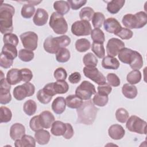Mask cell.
<instances>
[{"mask_svg":"<svg viewBox=\"0 0 147 147\" xmlns=\"http://www.w3.org/2000/svg\"><path fill=\"white\" fill-rule=\"evenodd\" d=\"M14 7L8 3H2L0 7V30L2 34L11 33L13 30V17Z\"/></svg>","mask_w":147,"mask_h":147,"instance_id":"1","label":"cell"},{"mask_svg":"<svg viewBox=\"0 0 147 147\" xmlns=\"http://www.w3.org/2000/svg\"><path fill=\"white\" fill-rule=\"evenodd\" d=\"M78 122L85 125H91L95 121L98 109L91 100L83 102L80 107L77 109Z\"/></svg>","mask_w":147,"mask_h":147,"instance_id":"2","label":"cell"},{"mask_svg":"<svg viewBox=\"0 0 147 147\" xmlns=\"http://www.w3.org/2000/svg\"><path fill=\"white\" fill-rule=\"evenodd\" d=\"M71 43V38L67 35L53 37L51 36L44 40L43 47L46 52L51 54H56L62 48H65Z\"/></svg>","mask_w":147,"mask_h":147,"instance_id":"3","label":"cell"},{"mask_svg":"<svg viewBox=\"0 0 147 147\" xmlns=\"http://www.w3.org/2000/svg\"><path fill=\"white\" fill-rule=\"evenodd\" d=\"M122 22L127 29H141L147 23L146 13L141 11L135 14H126L123 17Z\"/></svg>","mask_w":147,"mask_h":147,"instance_id":"4","label":"cell"},{"mask_svg":"<svg viewBox=\"0 0 147 147\" xmlns=\"http://www.w3.org/2000/svg\"><path fill=\"white\" fill-rule=\"evenodd\" d=\"M50 27L57 34H64L68 30V24L63 16L53 12L49 22Z\"/></svg>","mask_w":147,"mask_h":147,"instance_id":"5","label":"cell"},{"mask_svg":"<svg viewBox=\"0 0 147 147\" xmlns=\"http://www.w3.org/2000/svg\"><path fill=\"white\" fill-rule=\"evenodd\" d=\"M146 125L147 123L144 120L136 115H132L127 119L126 127L130 131L140 134H146Z\"/></svg>","mask_w":147,"mask_h":147,"instance_id":"6","label":"cell"},{"mask_svg":"<svg viewBox=\"0 0 147 147\" xmlns=\"http://www.w3.org/2000/svg\"><path fill=\"white\" fill-rule=\"evenodd\" d=\"M35 92L34 86L29 82L16 87L13 92L14 98L17 100H22L26 97L33 95Z\"/></svg>","mask_w":147,"mask_h":147,"instance_id":"7","label":"cell"},{"mask_svg":"<svg viewBox=\"0 0 147 147\" xmlns=\"http://www.w3.org/2000/svg\"><path fill=\"white\" fill-rule=\"evenodd\" d=\"M96 93L94 84L88 81L84 80L76 88L75 95L82 100H89L92 95Z\"/></svg>","mask_w":147,"mask_h":147,"instance_id":"8","label":"cell"},{"mask_svg":"<svg viewBox=\"0 0 147 147\" xmlns=\"http://www.w3.org/2000/svg\"><path fill=\"white\" fill-rule=\"evenodd\" d=\"M20 37L22 44L25 49L33 51L37 48L38 36L35 32H26L21 34Z\"/></svg>","mask_w":147,"mask_h":147,"instance_id":"9","label":"cell"},{"mask_svg":"<svg viewBox=\"0 0 147 147\" xmlns=\"http://www.w3.org/2000/svg\"><path fill=\"white\" fill-rule=\"evenodd\" d=\"M91 31L92 28L90 23L85 20L76 21L71 26V32L76 36L90 35Z\"/></svg>","mask_w":147,"mask_h":147,"instance_id":"10","label":"cell"},{"mask_svg":"<svg viewBox=\"0 0 147 147\" xmlns=\"http://www.w3.org/2000/svg\"><path fill=\"white\" fill-rule=\"evenodd\" d=\"M83 73L86 77L91 79L98 85H102L106 83V78L96 67H84Z\"/></svg>","mask_w":147,"mask_h":147,"instance_id":"11","label":"cell"},{"mask_svg":"<svg viewBox=\"0 0 147 147\" xmlns=\"http://www.w3.org/2000/svg\"><path fill=\"white\" fill-rule=\"evenodd\" d=\"M125 48V43L117 38L109 40L106 45V52L108 56H116L122 48Z\"/></svg>","mask_w":147,"mask_h":147,"instance_id":"12","label":"cell"},{"mask_svg":"<svg viewBox=\"0 0 147 147\" xmlns=\"http://www.w3.org/2000/svg\"><path fill=\"white\" fill-rule=\"evenodd\" d=\"M103 26L106 32L110 33H114V34L122 28L118 21L113 17L107 18L103 22Z\"/></svg>","mask_w":147,"mask_h":147,"instance_id":"13","label":"cell"},{"mask_svg":"<svg viewBox=\"0 0 147 147\" xmlns=\"http://www.w3.org/2000/svg\"><path fill=\"white\" fill-rule=\"evenodd\" d=\"M48 20V12L42 8H38L33 18V23L38 26H43L47 23Z\"/></svg>","mask_w":147,"mask_h":147,"instance_id":"14","label":"cell"},{"mask_svg":"<svg viewBox=\"0 0 147 147\" xmlns=\"http://www.w3.org/2000/svg\"><path fill=\"white\" fill-rule=\"evenodd\" d=\"M39 119L42 128L49 129L55 120L54 115L49 111H44L39 114Z\"/></svg>","mask_w":147,"mask_h":147,"instance_id":"15","label":"cell"},{"mask_svg":"<svg viewBox=\"0 0 147 147\" xmlns=\"http://www.w3.org/2000/svg\"><path fill=\"white\" fill-rule=\"evenodd\" d=\"M25 134V126L20 123H15L11 125L10 129V137L13 140L20 139Z\"/></svg>","mask_w":147,"mask_h":147,"instance_id":"16","label":"cell"},{"mask_svg":"<svg viewBox=\"0 0 147 147\" xmlns=\"http://www.w3.org/2000/svg\"><path fill=\"white\" fill-rule=\"evenodd\" d=\"M108 133L110 138L115 140H118L124 137L125 130L121 125L114 124L110 126L108 130Z\"/></svg>","mask_w":147,"mask_h":147,"instance_id":"17","label":"cell"},{"mask_svg":"<svg viewBox=\"0 0 147 147\" xmlns=\"http://www.w3.org/2000/svg\"><path fill=\"white\" fill-rule=\"evenodd\" d=\"M51 106L52 109L55 113L56 114H61L65 110V99L62 96H58L53 100Z\"/></svg>","mask_w":147,"mask_h":147,"instance_id":"18","label":"cell"},{"mask_svg":"<svg viewBox=\"0 0 147 147\" xmlns=\"http://www.w3.org/2000/svg\"><path fill=\"white\" fill-rule=\"evenodd\" d=\"M6 79L10 85H15L22 81L20 69L13 68L7 71Z\"/></svg>","mask_w":147,"mask_h":147,"instance_id":"19","label":"cell"},{"mask_svg":"<svg viewBox=\"0 0 147 147\" xmlns=\"http://www.w3.org/2000/svg\"><path fill=\"white\" fill-rule=\"evenodd\" d=\"M36 140L29 135L25 134L20 139L15 141L14 145L16 147H25V146H36Z\"/></svg>","mask_w":147,"mask_h":147,"instance_id":"20","label":"cell"},{"mask_svg":"<svg viewBox=\"0 0 147 147\" xmlns=\"http://www.w3.org/2000/svg\"><path fill=\"white\" fill-rule=\"evenodd\" d=\"M119 61L115 57L107 56L102 61V66L107 69H117L119 67Z\"/></svg>","mask_w":147,"mask_h":147,"instance_id":"21","label":"cell"},{"mask_svg":"<svg viewBox=\"0 0 147 147\" xmlns=\"http://www.w3.org/2000/svg\"><path fill=\"white\" fill-rule=\"evenodd\" d=\"M66 124L60 121H55L51 126V132L55 136H63L66 131Z\"/></svg>","mask_w":147,"mask_h":147,"instance_id":"22","label":"cell"},{"mask_svg":"<svg viewBox=\"0 0 147 147\" xmlns=\"http://www.w3.org/2000/svg\"><path fill=\"white\" fill-rule=\"evenodd\" d=\"M34 138L36 142L41 145L47 144L51 138L50 133L48 131L44 129H40L36 131Z\"/></svg>","mask_w":147,"mask_h":147,"instance_id":"23","label":"cell"},{"mask_svg":"<svg viewBox=\"0 0 147 147\" xmlns=\"http://www.w3.org/2000/svg\"><path fill=\"white\" fill-rule=\"evenodd\" d=\"M122 92L124 96L128 99H134L137 95V87L129 83L124 84L122 88Z\"/></svg>","mask_w":147,"mask_h":147,"instance_id":"24","label":"cell"},{"mask_svg":"<svg viewBox=\"0 0 147 147\" xmlns=\"http://www.w3.org/2000/svg\"><path fill=\"white\" fill-rule=\"evenodd\" d=\"M125 3V0H113L109 1L107 5V10L110 14H117L124 6Z\"/></svg>","mask_w":147,"mask_h":147,"instance_id":"25","label":"cell"},{"mask_svg":"<svg viewBox=\"0 0 147 147\" xmlns=\"http://www.w3.org/2000/svg\"><path fill=\"white\" fill-rule=\"evenodd\" d=\"M67 106L71 109H79L83 105V102L82 99L76 95H69L65 98Z\"/></svg>","mask_w":147,"mask_h":147,"instance_id":"26","label":"cell"},{"mask_svg":"<svg viewBox=\"0 0 147 147\" xmlns=\"http://www.w3.org/2000/svg\"><path fill=\"white\" fill-rule=\"evenodd\" d=\"M133 52L134 51L131 49L127 48H123L121 49V51L118 53V59L123 63L129 64L131 60Z\"/></svg>","mask_w":147,"mask_h":147,"instance_id":"27","label":"cell"},{"mask_svg":"<svg viewBox=\"0 0 147 147\" xmlns=\"http://www.w3.org/2000/svg\"><path fill=\"white\" fill-rule=\"evenodd\" d=\"M53 8L57 13L63 16L69 11L70 6L67 1H57L53 3Z\"/></svg>","mask_w":147,"mask_h":147,"instance_id":"28","label":"cell"},{"mask_svg":"<svg viewBox=\"0 0 147 147\" xmlns=\"http://www.w3.org/2000/svg\"><path fill=\"white\" fill-rule=\"evenodd\" d=\"M143 63V59L141 55L139 52L134 51L131 60L129 64L130 67L133 69L139 70L142 67Z\"/></svg>","mask_w":147,"mask_h":147,"instance_id":"29","label":"cell"},{"mask_svg":"<svg viewBox=\"0 0 147 147\" xmlns=\"http://www.w3.org/2000/svg\"><path fill=\"white\" fill-rule=\"evenodd\" d=\"M1 52L12 60H14L15 58H16L18 55V52L16 47L9 44H4L2 47Z\"/></svg>","mask_w":147,"mask_h":147,"instance_id":"30","label":"cell"},{"mask_svg":"<svg viewBox=\"0 0 147 147\" xmlns=\"http://www.w3.org/2000/svg\"><path fill=\"white\" fill-rule=\"evenodd\" d=\"M53 86L56 94H65L69 90V86L65 80H57L56 82H53Z\"/></svg>","mask_w":147,"mask_h":147,"instance_id":"31","label":"cell"},{"mask_svg":"<svg viewBox=\"0 0 147 147\" xmlns=\"http://www.w3.org/2000/svg\"><path fill=\"white\" fill-rule=\"evenodd\" d=\"M55 55L56 59L59 63H66L71 57L70 52L65 48H60Z\"/></svg>","mask_w":147,"mask_h":147,"instance_id":"32","label":"cell"},{"mask_svg":"<svg viewBox=\"0 0 147 147\" xmlns=\"http://www.w3.org/2000/svg\"><path fill=\"white\" fill-rule=\"evenodd\" d=\"M141 73L139 70L133 69L127 75L126 80L129 84L134 85L138 83L141 81Z\"/></svg>","mask_w":147,"mask_h":147,"instance_id":"33","label":"cell"},{"mask_svg":"<svg viewBox=\"0 0 147 147\" xmlns=\"http://www.w3.org/2000/svg\"><path fill=\"white\" fill-rule=\"evenodd\" d=\"M91 37L94 42L103 44L105 41V34L99 28H95L91 32Z\"/></svg>","mask_w":147,"mask_h":147,"instance_id":"34","label":"cell"},{"mask_svg":"<svg viewBox=\"0 0 147 147\" xmlns=\"http://www.w3.org/2000/svg\"><path fill=\"white\" fill-rule=\"evenodd\" d=\"M37 110V104L32 99L26 100L23 106V110L24 113L29 116L34 115Z\"/></svg>","mask_w":147,"mask_h":147,"instance_id":"35","label":"cell"},{"mask_svg":"<svg viewBox=\"0 0 147 147\" xmlns=\"http://www.w3.org/2000/svg\"><path fill=\"white\" fill-rule=\"evenodd\" d=\"M83 61L85 66L88 67H96L98 63L96 56L91 52L87 53L84 56Z\"/></svg>","mask_w":147,"mask_h":147,"instance_id":"36","label":"cell"},{"mask_svg":"<svg viewBox=\"0 0 147 147\" xmlns=\"http://www.w3.org/2000/svg\"><path fill=\"white\" fill-rule=\"evenodd\" d=\"M90 42L84 38L78 39L75 42V48L79 52H86L90 48Z\"/></svg>","mask_w":147,"mask_h":147,"instance_id":"37","label":"cell"},{"mask_svg":"<svg viewBox=\"0 0 147 147\" xmlns=\"http://www.w3.org/2000/svg\"><path fill=\"white\" fill-rule=\"evenodd\" d=\"M35 12V7L30 4H24L21 10V16L26 19L30 18Z\"/></svg>","mask_w":147,"mask_h":147,"instance_id":"38","label":"cell"},{"mask_svg":"<svg viewBox=\"0 0 147 147\" xmlns=\"http://www.w3.org/2000/svg\"><path fill=\"white\" fill-rule=\"evenodd\" d=\"M12 113L7 107L1 106L0 107V120L1 123H7L11 121Z\"/></svg>","mask_w":147,"mask_h":147,"instance_id":"39","label":"cell"},{"mask_svg":"<svg viewBox=\"0 0 147 147\" xmlns=\"http://www.w3.org/2000/svg\"><path fill=\"white\" fill-rule=\"evenodd\" d=\"M94 10L90 7H85L81 9L79 12V17L81 20L90 21L92 20L94 14Z\"/></svg>","mask_w":147,"mask_h":147,"instance_id":"40","label":"cell"},{"mask_svg":"<svg viewBox=\"0 0 147 147\" xmlns=\"http://www.w3.org/2000/svg\"><path fill=\"white\" fill-rule=\"evenodd\" d=\"M34 57V53L32 51L26 49H21L18 52L19 59L24 61L29 62L33 59Z\"/></svg>","mask_w":147,"mask_h":147,"instance_id":"41","label":"cell"},{"mask_svg":"<svg viewBox=\"0 0 147 147\" xmlns=\"http://www.w3.org/2000/svg\"><path fill=\"white\" fill-rule=\"evenodd\" d=\"M109 101V97L107 95H101L98 92L96 93L93 97V103L99 107H103L107 105Z\"/></svg>","mask_w":147,"mask_h":147,"instance_id":"42","label":"cell"},{"mask_svg":"<svg viewBox=\"0 0 147 147\" xmlns=\"http://www.w3.org/2000/svg\"><path fill=\"white\" fill-rule=\"evenodd\" d=\"M105 21V17L104 14L100 12H95L92 18V25L95 28H100L104 21Z\"/></svg>","mask_w":147,"mask_h":147,"instance_id":"43","label":"cell"},{"mask_svg":"<svg viewBox=\"0 0 147 147\" xmlns=\"http://www.w3.org/2000/svg\"><path fill=\"white\" fill-rule=\"evenodd\" d=\"M91 50L95 55L99 59L104 57L105 55V49L103 44L94 42L92 44Z\"/></svg>","mask_w":147,"mask_h":147,"instance_id":"44","label":"cell"},{"mask_svg":"<svg viewBox=\"0 0 147 147\" xmlns=\"http://www.w3.org/2000/svg\"><path fill=\"white\" fill-rule=\"evenodd\" d=\"M129 114L124 108H118L115 112V118L117 120L121 123H125L129 118Z\"/></svg>","mask_w":147,"mask_h":147,"instance_id":"45","label":"cell"},{"mask_svg":"<svg viewBox=\"0 0 147 147\" xmlns=\"http://www.w3.org/2000/svg\"><path fill=\"white\" fill-rule=\"evenodd\" d=\"M3 41L4 44H9L16 47L17 46L19 41L17 36L12 33L5 34L3 37Z\"/></svg>","mask_w":147,"mask_h":147,"instance_id":"46","label":"cell"},{"mask_svg":"<svg viewBox=\"0 0 147 147\" xmlns=\"http://www.w3.org/2000/svg\"><path fill=\"white\" fill-rule=\"evenodd\" d=\"M36 96H37L38 100L40 103L44 104V105L49 103L51 102V100H52V97H53V96L47 94L43 90V89H40V90L38 91Z\"/></svg>","mask_w":147,"mask_h":147,"instance_id":"47","label":"cell"},{"mask_svg":"<svg viewBox=\"0 0 147 147\" xmlns=\"http://www.w3.org/2000/svg\"><path fill=\"white\" fill-rule=\"evenodd\" d=\"M115 35L119 37L122 40H129L133 37V33L130 29L125 28H121V29L115 34Z\"/></svg>","mask_w":147,"mask_h":147,"instance_id":"48","label":"cell"},{"mask_svg":"<svg viewBox=\"0 0 147 147\" xmlns=\"http://www.w3.org/2000/svg\"><path fill=\"white\" fill-rule=\"evenodd\" d=\"M106 80L108 84L113 87H118L120 85L121 81L119 77L114 73H109L107 74Z\"/></svg>","mask_w":147,"mask_h":147,"instance_id":"49","label":"cell"},{"mask_svg":"<svg viewBox=\"0 0 147 147\" xmlns=\"http://www.w3.org/2000/svg\"><path fill=\"white\" fill-rule=\"evenodd\" d=\"M13 64V60L10 59L7 56L1 53L0 55V66L3 68H9Z\"/></svg>","mask_w":147,"mask_h":147,"instance_id":"50","label":"cell"},{"mask_svg":"<svg viewBox=\"0 0 147 147\" xmlns=\"http://www.w3.org/2000/svg\"><path fill=\"white\" fill-rule=\"evenodd\" d=\"M29 126L31 130L34 131H36L42 129L40 122L39 115L34 116L30 119L29 122Z\"/></svg>","mask_w":147,"mask_h":147,"instance_id":"51","label":"cell"},{"mask_svg":"<svg viewBox=\"0 0 147 147\" xmlns=\"http://www.w3.org/2000/svg\"><path fill=\"white\" fill-rule=\"evenodd\" d=\"M53 76L57 80H65L67 77V73L64 68L59 67L54 71Z\"/></svg>","mask_w":147,"mask_h":147,"instance_id":"52","label":"cell"},{"mask_svg":"<svg viewBox=\"0 0 147 147\" xmlns=\"http://www.w3.org/2000/svg\"><path fill=\"white\" fill-rule=\"evenodd\" d=\"M22 81L25 83L29 82L33 78V74L28 68H22L20 69Z\"/></svg>","mask_w":147,"mask_h":147,"instance_id":"53","label":"cell"},{"mask_svg":"<svg viewBox=\"0 0 147 147\" xmlns=\"http://www.w3.org/2000/svg\"><path fill=\"white\" fill-rule=\"evenodd\" d=\"M112 91V88L108 83H105L103 84L99 85L98 87V92L101 95H109Z\"/></svg>","mask_w":147,"mask_h":147,"instance_id":"54","label":"cell"},{"mask_svg":"<svg viewBox=\"0 0 147 147\" xmlns=\"http://www.w3.org/2000/svg\"><path fill=\"white\" fill-rule=\"evenodd\" d=\"M67 2L71 9L74 10H78L87 3V1L86 0H68Z\"/></svg>","mask_w":147,"mask_h":147,"instance_id":"55","label":"cell"},{"mask_svg":"<svg viewBox=\"0 0 147 147\" xmlns=\"http://www.w3.org/2000/svg\"><path fill=\"white\" fill-rule=\"evenodd\" d=\"M81 80V75L78 72H75L72 73L68 78V80L72 84H76L79 83Z\"/></svg>","mask_w":147,"mask_h":147,"instance_id":"56","label":"cell"},{"mask_svg":"<svg viewBox=\"0 0 147 147\" xmlns=\"http://www.w3.org/2000/svg\"><path fill=\"white\" fill-rule=\"evenodd\" d=\"M66 126H67V129L66 131L64 133V134L63 136V137L65 139H70L71 138L74 134V129L72 126V125L69 123H66Z\"/></svg>","mask_w":147,"mask_h":147,"instance_id":"57","label":"cell"},{"mask_svg":"<svg viewBox=\"0 0 147 147\" xmlns=\"http://www.w3.org/2000/svg\"><path fill=\"white\" fill-rule=\"evenodd\" d=\"M11 100V95L10 92L0 94V103L2 105L9 103Z\"/></svg>","mask_w":147,"mask_h":147,"instance_id":"58","label":"cell"},{"mask_svg":"<svg viewBox=\"0 0 147 147\" xmlns=\"http://www.w3.org/2000/svg\"><path fill=\"white\" fill-rule=\"evenodd\" d=\"M53 82H52V83H48L46 85L44 86V88H42L43 90L48 95L53 96L55 95H56V92H55L54 91V89H53Z\"/></svg>","mask_w":147,"mask_h":147,"instance_id":"59","label":"cell"},{"mask_svg":"<svg viewBox=\"0 0 147 147\" xmlns=\"http://www.w3.org/2000/svg\"><path fill=\"white\" fill-rule=\"evenodd\" d=\"M42 1H27L28 4H30L32 5H37L39 4L40 2H41Z\"/></svg>","mask_w":147,"mask_h":147,"instance_id":"60","label":"cell"}]
</instances>
